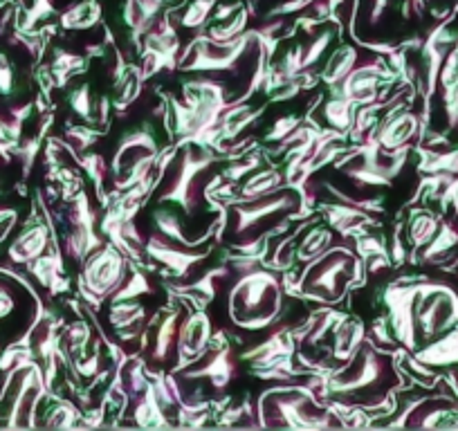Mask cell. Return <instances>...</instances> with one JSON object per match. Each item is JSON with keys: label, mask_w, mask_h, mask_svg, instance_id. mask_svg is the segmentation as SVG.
Listing matches in <instances>:
<instances>
[{"label": "cell", "mask_w": 458, "mask_h": 431, "mask_svg": "<svg viewBox=\"0 0 458 431\" xmlns=\"http://www.w3.org/2000/svg\"><path fill=\"white\" fill-rule=\"evenodd\" d=\"M79 422H83V409L77 407L72 400L56 398L55 407L47 411L46 427H52V429H70V427H77Z\"/></svg>", "instance_id": "47"}, {"label": "cell", "mask_w": 458, "mask_h": 431, "mask_svg": "<svg viewBox=\"0 0 458 431\" xmlns=\"http://www.w3.org/2000/svg\"><path fill=\"white\" fill-rule=\"evenodd\" d=\"M360 59H362V55H360L358 46L344 43V46H339L337 50L330 55V59L326 61L324 70H321L319 74L321 81L328 86V90H333V88H337L344 79L349 77V72L358 65Z\"/></svg>", "instance_id": "28"}, {"label": "cell", "mask_w": 458, "mask_h": 431, "mask_svg": "<svg viewBox=\"0 0 458 431\" xmlns=\"http://www.w3.org/2000/svg\"><path fill=\"white\" fill-rule=\"evenodd\" d=\"M355 108H358V106L351 99H346V97L330 95L328 99L324 101V106H321V117H324V122L328 124V129L349 133L351 124H353Z\"/></svg>", "instance_id": "41"}, {"label": "cell", "mask_w": 458, "mask_h": 431, "mask_svg": "<svg viewBox=\"0 0 458 431\" xmlns=\"http://www.w3.org/2000/svg\"><path fill=\"white\" fill-rule=\"evenodd\" d=\"M409 151H386L376 139V133L369 135L362 144H353L351 151L339 156L333 162L335 169L351 180L358 189L389 187L400 171L407 165Z\"/></svg>", "instance_id": "6"}, {"label": "cell", "mask_w": 458, "mask_h": 431, "mask_svg": "<svg viewBox=\"0 0 458 431\" xmlns=\"http://www.w3.org/2000/svg\"><path fill=\"white\" fill-rule=\"evenodd\" d=\"M285 189V180L284 173L275 166H267V169H257L254 173H250L248 178L243 180L239 189V198H232L229 205H239V202H248V200H257V198L270 196V193L281 191ZM227 205V207H229Z\"/></svg>", "instance_id": "26"}, {"label": "cell", "mask_w": 458, "mask_h": 431, "mask_svg": "<svg viewBox=\"0 0 458 431\" xmlns=\"http://www.w3.org/2000/svg\"><path fill=\"white\" fill-rule=\"evenodd\" d=\"M234 276V270L232 266H216V267H207L202 275L191 276L189 281H180V283H171L169 292L174 297L182 299V301L193 303L196 308H207L216 297L220 294V290L225 285H229Z\"/></svg>", "instance_id": "18"}, {"label": "cell", "mask_w": 458, "mask_h": 431, "mask_svg": "<svg viewBox=\"0 0 458 431\" xmlns=\"http://www.w3.org/2000/svg\"><path fill=\"white\" fill-rule=\"evenodd\" d=\"M391 0H371V12H369V23L377 25L382 21V16L389 10Z\"/></svg>", "instance_id": "60"}, {"label": "cell", "mask_w": 458, "mask_h": 431, "mask_svg": "<svg viewBox=\"0 0 458 431\" xmlns=\"http://www.w3.org/2000/svg\"><path fill=\"white\" fill-rule=\"evenodd\" d=\"M317 211H321L326 225L337 232L342 241L358 239V236L371 232L373 227H380L373 214L353 205H346V202H317Z\"/></svg>", "instance_id": "19"}, {"label": "cell", "mask_w": 458, "mask_h": 431, "mask_svg": "<svg viewBox=\"0 0 458 431\" xmlns=\"http://www.w3.org/2000/svg\"><path fill=\"white\" fill-rule=\"evenodd\" d=\"M65 101H68V106L72 108V113L79 120H83L86 124L97 126V101L99 99H97L95 92H92L90 83H79L77 88H72V90L65 95Z\"/></svg>", "instance_id": "44"}, {"label": "cell", "mask_w": 458, "mask_h": 431, "mask_svg": "<svg viewBox=\"0 0 458 431\" xmlns=\"http://www.w3.org/2000/svg\"><path fill=\"white\" fill-rule=\"evenodd\" d=\"M303 122V115H284L279 120H275V124L270 126V131L266 133V144H279L281 139L288 138L294 129Z\"/></svg>", "instance_id": "54"}, {"label": "cell", "mask_w": 458, "mask_h": 431, "mask_svg": "<svg viewBox=\"0 0 458 431\" xmlns=\"http://www.w3.org/2000/svg\"><path fill=\"white\" fill-rule=\"evenodd\" d=\"M308 225H312V223H306L301 221V225H297L294 230L288 232V236L285 239H281L279 243L275 245V249H272V257L266 258L263 261V266L270 267V270L275 272H290L294 267V263H297V239L303 234V230H306Z\"/></svg>", "instance_id": "37"}, {"label": "cell", "mask_w": 458, "mask_h": 431, "mask_svg": "<svg viewBox=\"0 0 458 431\" xmlns=\"http://www.w3.org/2000/svg\"><path fill=\"white\" fill-rule=\"evenodd\" d=\"M285 294L303 299V301H315L319 306H337L344 301L353 285H364L362 258L358 257L353 245L349 241L333 245L312 258L310 263H303V270L294 275L293 270L284 272Z\"/></svg>", "instance_id": "3"}, {"label": "cell", "mask_w": 458, "mask_h": 431, "mask_svg": "<svg viewBox=\"0 0 458 431\" xmlns=\"http://www.w3.org/2000/svg\"><path fill=\"white\" fill-rule=\"evenodd\" d=\"M335 230L328 225H308L303 230V239L297 243V263H310L319 254L335 245Z\"/></svg>", "instance_id": "36"}, {"label": "cell", "mask_w": 458, "mask_h": 431, "mask_svg": "<svg viewBox=\"0 0 458 431\" xmlns=\"http://www.w3.org/2000/svg\"><path fill=\"white\" fill-rule=\"evenodd\" d=\"M88 63H90V59H88V56L56 47L55 56H52L50 65H47L52 72V77H55L56 90H64V88L70 83V79L77 77V74L86 72Z\"/></svg>", "instance_id": "34"}, {"label": "cell", "mask_w": 458, "mask_h": 431, "mask_svg": "<svg viewBox=\"0 0 458 431\" xmlns=\"http://www.w3.org/2000/svg\"><path fill=\"white\" fill-rule=\"evenodd\" d=\"M110 113H113V97L110 95L99 97V101H97V126L108 129Z\"/></svg>", "instance_id": "58"}, {"label": "cell", "mask_w": 458, "mask_h": 431, "mask_svg": "<svg viewBox=\"0 0 458 431\" xmlns=\"http://www.w3.org/2000/svg\"><path fill=\"white\" fill-rule=\"evenodd\" d=\"M106 133H108V129H101V126L95 129V124H86V122H83V124H68V122H65L64 131L65 142H68L79 156L92 151V147H95L101 138H106Z\"/></svg>", "instance_id": "45"}, {"label": "cell", "mask_w": 458, "mask_h": 431, "mask_svg": "<svg viewBox=\"0 0 458 431\" xmlns=\"http://www.w3.org/2000/svg\"><path fill=\"white\" fill-rule=\"evenodd\" d=\"M250 19H254L252 12L248 10V5H243L239 10V14H234L229 21H223V23H214L211 28H205V34L211 38V41H232V38L241 37V34L248 30Z\"/></svg>", "instance_id": "46"}, {"label": "cell", "mask_w": 458, "mask_h": 431, "mask_svg": "<svg viewBox=\"0 0 458 431\" xmlns=\"http://www.w3.org/2000/svg\"><path fill=\"white\" fill-rule=\"evenodd\" d=\"M16 221H19V211L16 209H0V243L10 236L14 230Z\"/></svg>", "instance_id": "59"}, {"label": "cell", "mask_w": 458, "mask_h": 431, "mask_svg": "<svg viewBox=\"0 0 458 431\" xmlns=\"http://www.w3.org/2000/svg\"><path fill=\"white\" fill-rule=\"evenodd\" d=\"M456 272H458V270H456Z\"/></svg>", "instance_id": "62"}, {"label": "cell", "mask_w": 458, "mask_h": 431, "mask_svg": "<svg viewBox=\"0 0 458 431\" xmlns=\"http://www.w3.org/2000/svg\"><path fill=\"white\" fill-rule=\"evenodd\" d=\"M178 59L180 55H171V52L153 50V47H142L140 52V72H142L144 81H151L156 74L160 72H178Z\"/></svg>", "instance_id": "42"}, {"label": "cell", "mask_w": 458, "mask_h": 431, "mask_svg": "<svg viewBox=\"0 0 458 431\" xmlns=\"http://www.w3.org/2000/svg\"><path fill=\"white\" fill-rule=\"evenodd\" d=\"M333 38H335V32L333 30H328V32H321L319 37H312L310 43H303L301 72L303 70H312L321 59H324V55L328 52Z\"/></svg>", "instance_id": "52"}, {"label": "cell", "mask_w": 458, "mask_h": 431, "mask_svg": "<svg viewBox=\"0 0 458 431\" xmlns=\"http://www.w3.org/2000/svg\"><path fill=\"white\" fill-rule=\"evenodd\" d=\"M252 46H257L252 30H245L241 37L225 43L211 41L205 34V30H200V32L189 41V46L182 47V52H180L178 72L239 74L241 68H243L245 56H248L250 47Z\"/></svg>", "instance_id": "7"}, {"label": "cell", "mask_w": 458, "mask_h": 431, "mask_svg": "<svg viewBox=\"0 0 458 431\" xmlns=\"http://www.w3.org/2000/svg\"><path fill=\"white\" fill-rule=\"evenodd\" d=\"M56 14V7L52 0H32V7L25 14V23L21 25V32H30L34 25L43 23V21H50Z\"/></svg>", "instance_id": "53"}, {"label": "cell", "mask_w": 458, "mask_h": 431, "mask_svg": "<svg viewBox=\"0 0 458 431\" xmlns=\"http://www.w3.org/2000/svg\"><path fill=\"white\" fill-rule=\"evenodd\" d=\"M129 266H131L129 276H126L124 283L120 285V290H117V292L108 299V303L133 301V299L148 297V294L156 292V288H153L151 279H148V275H147L151 267H144V266H140V263H133V261H129Z\"/></svg>", "instance_id": "39"}, {"label": "cell", "mask_w": 458, "mask_h": 431, "mask_svg": "<svg viewBox=\"0 0 458 431\" xmlns=\"http://www.w3.org/2000/svg\"><path fill=\"white\" fill-rule=\"evenodd\" d=\"M391 283L385 290V303L389 310L391 328H394V337L398 344H403L404 351H416L418 349V326H416V297L420 283H409L400 285Z\"/></svg>", "instance_id": "14"}, {"label": "cell", "mask_w": 458, "mask_h": 431, "mask_svg": "<svg viewBox=\"0 0 458 431\" xmlns=\"http://www.w3.org/2000/svg\"><path fill=\"white\" fill-rule=\"evenodd\" d=\"M211 344H214V324L205 308H196V310L187 308L178 331V353H175V367L171 373L178 376L180 371L200 362L209 353Z\"/></svg>", "instance_id": "13"}, {"label": "cell", "mask_w": 458, "mask_h": 431, "mask_svg": "<svg viewBox=\"0 0 458 431\" xmlns=\"http://www.w3.org/2000/svg\"><path fill=\"white\" fill-rule=\"evenodd\" d=\"M129 276V258L114 248L104 243L88 254L79 272V297L92 310H101Z\"/></svg>", "instance_id": "9"}, {"label": "cell", "mask_w": 458, "mask_h": 431, "mask_svg": "<svg viewBox=\"0 0 458 431\" xmlns=\"http://www.w3.org/2000/svg\"><path fill=\"white\" fill-rule=\"evenodd\" d=\"M407 249L409 248L404 245V223H398L394 230V234H391V248H389L394 267L404 266V261H407Z\"/></svg>", "instance_id": "56"}, {"label": "cell", "mask_w": 458, "mask_h": 431, "mask_svg": "<svg viewBox=\"0 0 458 431\" xmlns=\"http://www.w3.org/2000/svg\"><path fill=\"white\" fill-rule=\"evenodd\" d=\"M438 227H440V218L427 209H416L411 216H409L407 225H404V232H407L404 236H407V241L411 243V249H413L411 263L416 261V254H420V249L434 239Z\"/></svg>", "instance_id": "30"}, {"label": "cell", "mask_w": 458, "mask_h": 431, "mask_svg": "<svg viewBox=\"0 0 458 431\" xmlns=\"http://www.w3.org/2000/svg\"><path fill=\"white\" fill-rule=\"evenodd\" d=\"M187 312V306L166 308L165 317H160V324L156 328V335L151 342V353H148V362L156 364L157 368L166 367L175 359L178 353V331L182 324V317Z\"/></svg>", "instance_id": "20"}, {"label": "cell", "mask_w": 458, "mask_h": 431, "mask_svg": "<svg viewBox=\"0 0 458 431\" xmlns=\"http://www.w3.org/2000/svg\"><path fill=\"white\" fill-rule=\"evenodd\" d=\"M395 353H386L373 340L364 342L349 362L328 371V398L360 404L369 411L400 389Z\"/></svg>", "instance_id": "2"}, {"label": "cell", "mask_w": 458, "mask_h": 431, "mask_svg": "<svg viewBox=\"0 0 458 431\" xmlns=\"http://www.w3.org/2000/svg\"><path fill=\"white\" fill-rule=\"evenodd\" d=\"M241 7H243V3H241V0H234V3L223 0V3H218V5H216V10L211 12L209 21H214V23H223V21H229L234 14H239Z\"/></svg>", "instance_id": "57"}, {"label": "cell", "mask_w": 458, "mask_h": 431, "mask_svg": "<svg viewBox=\"0 0 458 431\" xmlns=\"http://www.w3.org/2000/svg\"><path fill=\"white\" fill-rule=\"evenodd\" d=\"M416 359L425 367H445L458 362V328L449 331L445 337H436L425 349L416 351Z\"/></svg>", "instance_id": "32"}, {"label": "cell", "mask_w": 458, "mask_h": 431, "mask_svg": "<svg viewBox=\"0 0 458 431\" xmlns=\"http://www.w3.org/2000/svg\"><path fill=\"white\" fill-rule=\"evenodd\" d=\"M218 162H229L227 156L211 151V148H200L196 144H184V147H180L178 156L166 171L160 187L153 191V200L157 205L174 202L182 209L187 218H193V214L200 209L202 200H205L202 198V189H205L202 175Z\"/></svg>", "instance_id": "5"}, {"label": "cell", "mask_w": 458, "mask_h": 431, "mask_svg": "<svg viewBox=\"0 0 458 431\" xmlns=\"http://www.w3.org/2000/svg\"><path fill=\"white\" fill-rule=\"evenodd\" d=\"M458 324V297L449 285L420 283L416 297V326L425 340H436Z\"/></svg>", "instance_id": "10"}, {"label": "cell", "mask_w": 458, "mask_h": 431, "mask_svg": "<svg viewBox=\"0 0 458 431\" xmlns=\"http://www.w3.org/2000/svg\"><path fill=\"white\" fill-rule=\"evenodd\" d=\"M425 133L422 117L411 108H407L403 101H398L395 106H391L385 120H380V124H377L376 139L386 151H409L416 139L422 142Z\"/></svg>", "instance_id": "16"}, {"label": "cell", "mask_w": 458, "mask_h": 431, "mask_svg": "<svg viewBox=\"0 0 458 431\" xmlns=\"http://www.w3.org/2000/svg\"><path fill=\"white\" fill-rule=\"evenodd\" d=\"M367 342V326L360 317L346 315L333 331V349H330V358H333L335 367L349 362L360 346Z\"/></svg>", "instance_id": "25"}, {"label": "cell", "mask_w": 458, "mask_h": 431, "mask_svg": "<svg viewBox=\"0 0 458 431\" xmlns=\"http://www.w3.org/2000/svg\"><path fill=\"white\" fill-rule=\"evenodd\" d=\"M101 351H104L101 337H92L90 344L72 359V376L79 382H95L101 373L108 371V368H104L106 358L101 355Z\"/></svg>", "instance_id": "35"}, {"label": "cell", "mask_w": 458, "mask_h": 431, "mask_svg": "<svg viewBox=\"0 0 458 431\" xmlns=\"http://www.w3.org/2000/svg\"><path fill=\"white\" fill-rule=\"evenodd\" d=\"M321 187H324L326 191H328L330 196L335 198V200L346 202V205H353V207H358V209L369 211V214H373V216H382L386 211L385 209V198H382V196H376V198H353V196H349V193L342 191V189L335 187V184H330V182H321Z\"/></svg>", "instance_id": "50"}, {"label": "cell", "mask_w": 458, "mask_h": 431, "mask_svg": "<svg viewBox=\"0 0 458 431\" xmlns=\"http://www.w3.org/2000/svg\"><path fill=\"white\" fill-rule=\"evenodd\" d=\"M30 297H38L32 283H28L23 276L0 270V331L19 317L25 299Z\"/></svg>", "instance_id": "24"}, {"label": "cell", "mask_w": 458, "mask_h": 431, "mask_svg": "<svg viewBox=\"0 0 458 431\" xmlns=\"http://www.w3.org/2000/svg\"><path fill=\"white\" fill-rule=\"evenodd\" d=\"M261 166H263V153L254 151V153H248V156L239 157V160L227 162V166L220 169V175H223L225 182L241 184L250 173H254V171L261 169Z\"/></svg>", "instance_id": "49"}, {"label": "cell", "mask_w": 458, "mask_h": 431, "mask_svg": "<svg viewBox=\"0 0 458 431\" xmlns=\"http://www.w3.org/2000/svg\"><path fill=\"white\" fill-rule=\"evenodd\" d=\"M157 153H160V144H157L153 124L144 122L138 129L126 131L117 142L113 160H110V180H113L110 198L142 182L156 169Z\"/></svg>", "instance_id": "8"}, {"label": "cell", "mask_w": 458, "mask_h": 431, "mask_svg": "<svg viewBox=\"0 0 458 431\" xmlns=\"http://www.w3.org/2000/svg\"><path fill=\"white\" fill-rule=\"evenodd\" d=\"M108 324L114 331H124V328H138L148 324L147 306L133 299V301H117L108 303Z\"/></svg>", "instance_id": "38"}, {"label": "cell", "mask_w": 458, "mask_h": 431, "mask_svg": "<svg viewBox=\"0 0 458 431\" xmlns=\"http://www.w3.org/2000/svg\"><path fill=\"white\" fill-rule=\"evenodd\" d=\"M299 209V191L285 187L281 191L270 193V196L257 198V200L239 202V205H229V214L234 218V227H232V234L236 239L241 236L252 234L257 227H261L263 223L270 225V223L279 221L284 216L293 214Z\"/></svg>", "instance_id": "11"}, {"label": "cell", "mask_w": 458, "mask_h": 431, "mask_svg": "<svg viewBox=\"0 0 458 431\" xmlns=\"http://www.w3.org/2000/svg\"><path fill=\"white\" fill-rule=\"evenodd\" d=\"M458 407H454L449 400L427 398L411 400L407 407L400 411V418L389 422V427H404V429H438V427L458 425Z\"/></svg>", "instance_id": "17"}, {"label": "cell", "mask_w": 458, "mask_h": 431, "mask_svg": "<svg viewBox=\"0 0 458 431\" xmlns=\"http://www.w3.org/2000/svg\"><path fill=\"white\" fill-rule=\"evenodd\" d=\"M90 342H92V328L86 319H77L72 321V324H68L59 337L61 351L68 355L70 362H72V359L77 358V355L81 353Z\"/></svg>", "instance_id": "43"}, {"label": "cell", "mask_w": 458, "mask_h": 431, "mask_svg": "<svg viewBox=\"0 0 458 431\" xmlns=\"http://www.w3.org/2000/svg\"><path fill=\"white\" fill-rule=\"evenodd\" d=\"M77 166H79V169L86 171V175L90 178L99 205L104 207V209H106V207H110V202H113V200H110V193L106 191V187H104L106 180H108V175H110V162L106 160L101 153L88 151V153H81Z\"/></svg>", "instance_id": "33"}, {"label": "cell", "mask_w": 458, "mask_h": 431, "mask_svg": "<svg viewBox=\"0 0 458 431\" xmlns=\"http://www.w3.org/2000/svg\"><path fill=\"white\" fill-rule=\"evenodd\" d=\"M144 83H147V81H144L142 72H140V65L131 63L129 72L122 77V81H117L113 86V90H114L113 108H114V113H117V115L124 117L126 113L131 111V106H133L135 101L142 97Z\"/></svg>", "instance_id": "31"}, {"label": "cell", "mask_w": 458, "mask_h": 431, "mask_svg": "<svg viewBox=\"0 0 458 431\" xmlns=\"http://www.w3.org/2000/svg\"><path fill=\"white\" fill-rule=\"evenodd\" d=\"M178 377H182L184 382L193 380H207L211 382V389L218 395H223L227 391V386L234 382L236 377V359H234V349L225 340L223 333L214 335V344H211L209 353L196 362L193 367L184 368V371L178 373Z\"/></svg>", "instance_id": "15"}, {"label": "cell", "mask_w": 458, "mask_h": 431, "mask_svg": "<svg viewBox=\"0 0 458 431\" xmlns=\"http://www.w3.org/2000/svg\"><path fill=\"white\" fill-rule=\"evenodd\" d=\"M104 21V7L99 0H79L59 14V28L65 32H88Z\"/></svg>", "instance_id": "27"}, {"label": "cell", "mask_w": 458, "mask_h": 431, "mask_svg": "<svg viewBox=\"0 0 458 431\" xmlns=\"http://www.w3.org/2000/svg\"><path fill=\"white\" fill-rule=\"evenodd\" d=\"M346 315H349V312L337 310L335 306H319L317 310H312L310 317L303 321L301 326L294 328V340H297L299 349L321 344L326 337L333 335L335 326H337L339 321Z\"/></svg>", "instance_id": "23"}, {"label": "cell", "mask_w": 458, "mask_h": 431, "mask_svg": "<svg viewBox=\"0 0 458 431\" xmlns=\"http://www.w3.org/2000/svg\"><path fill=\"white\" fill-rule=\"evenodd\" d=\"M220 0H191L184 10V14L178 19V25L182 30H193V32H200L207 28L211 19V12L216 10Z\"/></svg>", "instance_id": "48"}, {"label": "cell", "mask_w": 458, "mask_h": 431, "mask_svg": "<svg viewBox=\"0 0 458 431\" xmlns=\"http://www.w3.org/2000/svg\"><path fill=\"white\" fill-rule=\"evenodd\" d=\"M227 263L234 270L227 288V312L232 324L248 333L275 326L281 319L285 301V288L279 272L243 254H227Z\"/></svg>", "instance_id": "1"}, {"label": "cell", "mask_w": 458, "mask_h": 431, "mask_svg": "<svg viewBox=\"0 0 458 431\" xmlns=\"http://www.w3.org/2000/svg\"><path fill=\"white\" fill-rule=\"evenodd\" d=\"M367 337H369V340L376 342V344L391 346V349H394V346H395V337H394V333H391L389 317H386V315L376 317V321H373L371 328H369V331H367Z\"/></svg>", "instance_id": "55"}, {"label": "cell", "mask_w": 458, "mask_h": 431, "mask_svg": "<svg viewBox=\"0 0 458 431\" xmlns=\"http://www.w3.org/2000/svg\"><path fill=\"white\" fill-rule=\"evenodd\" d=\"M133 422L144 429H160V427H171V422L166 420V411L160 404L156 393V386L151 385L144 389V393H140L138 398H133Z\"/></svg>", "instance_id": "29"}, {"label": "cell", "mask_w": 458, "mask_h": 431, "mask_svg": "<svg viewBox=\"0 0 458 431\" xmlns=\"http://www.w3.org/2000/svg\"><path fill=\"white\" fill-rule=\"evenodd\" d=\"M144 254H147L151 261H156L157 266L165 267L162 275L171 276L175 281H189L196 272L198 266L211 258L214 254V245L205 249H196V248H184V245L174 243L166 236L153 234L147 236V245H144Z\"/></svg>", "instance_id": "12"}, {"label": "cell", "mask_w": 458, "mask_h": 431, "mask_svg": "<svg viewBox=\"0 0 458 431\" xmlns=\"http://www.w3.org/2000/svg\"><path fill=\"white\" fill-rule=\"evenodd\" d=\"M257 422L266 429H333L344 427L330 402L317 398L306 382H284L257 400Z\"/></svg>", "instance_id": "4"}, {"label": "cell", "mask_w": 458, "mask_h": 431, "mask_svg": "<svg viewBox=\"0 0 458 431\" xmlns=\"http://www.w3.org/2000/svg\"><path fill=\"white\" fill-rule=\"evenodd\" d=\"M458 248V227L452 221H440L438 232L434 239L420 249L422 261L425 263H438L447 258L454 249Z\"/></svg>", "instance_id": "40"}, {"label": "cell", "mask_w": 458, "mask_h": 431, "mask_svg": "<svg viewBox=\"0 0 458 431\" xmlns=\"http://www.w3.org/2000/svg\"><path fill=\"white\" fill-rule=\"evenodd\" d=\"M267 106V101H266ZM266 106H259V108H254V106H250L248 101H241L239 97L236 99H229L227 108H225V113L220 115V133H223V139H225V147L232 142H236V139L241 138V135L245 133V131L250 129V126L257 124L259 120H261L263 115H266ZM223 147V151H225Z\"/></svg>", "instance_id": "22"}, {"label": "cell", "mask_w": 458, "mask_h": 431, "mask_svg": "<svg viewBox=\"0 0 458 431\" xmlns=\"http://www.w3.org/2000/svg\"><path fill=\"white\" fill-rule=\"evenodd\" d=\"M19 95V70L12 56L0 50V99H14Z\"/></svg>", "instance_id": "51"}, {"label": "cell", "mask_w": 458, "mask_h": 431, "mask_svg": "<svg viewBox=\"0 0 458 431\" xmlns=\"http://www.w3.org/2000/svg\"><path fill=\"white\" fill-rule=\"evenodd\" d=\"M16 3H21V5H23V3H25V0H16Z\"/></svg>", "instance_id": "61"}, {"label": "cell", "mask_w": 458, "mask_h": 431, "mask_svg": "<svg viewBox=\"0 0 458 431\" xmlns=\"http://www.w3.org/2000/svg\"><path fill=\"white\" fill-rule=\"evenodd\" d=\"M52 230L46 225V223H34V225H28L7 248V258L14 266H28V263L37 261L38 257L50 249L52 245Z\"/></svg>", "instance_id": "21"}]
</instances>
